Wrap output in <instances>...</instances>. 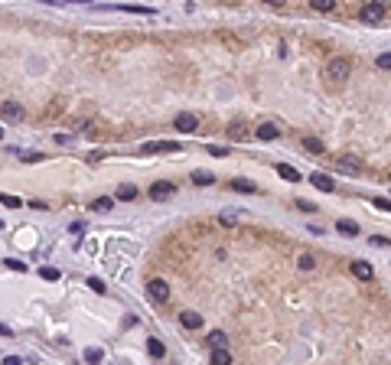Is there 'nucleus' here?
Returning a JSON list of instances; mask_svg holds the SVG:
<instances>
[{"instance_id": "13", "label": "nucleus", "mask_w": 391, "mask_h": 365, "mask_svg": "<svg viewBox=\"0 0 391 365\" xmlns=\"http://www.w3.org/2000/svg\"><path fill=\"white\" fill-rule=\"evenodd\" d=\"M228 346V336L222 333V329H215V333H209V349H225Z\"/></svg>"}, {"instance_id": "23", "label": "nucleus", "mask_w": 391, "mask_h": 365, "mask_svg": "<svg viewBox=\"0 0 391 365\" xmlns=\"http://www.w3.org/2000/svg\"><path fill=\"white\" fill-rule=\"evenodd\" d=\"M300 271H313V267H317V258H313V254H300Z\"/></svg>"}, {"instance_id": "24", "label": "nucleus", "mask_w": 391, "mask_h": 365, "mask_svg": "<svg viewBox=\"0 0 391 365\" xmlns=\"http://www.w3.org/2000/svg\"><path fill=\"white\" fill-rule=\"evenodd\" d=\"M0 202H4L7 209H20V205H23V202H20L17 196H10V192H0Z\"/></svg>"}, {"instance_id": "28", "label": "nucleus", "mask_w": 391, "mask_h": 365, "mask_svg": "<svg viewBox=\"0 0 391 365\" xmlns=\"http://www.w3.org/2000/svg\"><path fill=\"white\" fill-rule=\"evenodd\" d=\"M378 68H385V72H391V52H381V56H378Z\"/></svg>"}, {"instance_id": "29", "label": "nucleus", "mask_w": 391, "mask_h": 365, "mask_svg": "<svg viewBox=\"0 0 391 365\" xmlns=\"http://www.w3.org/2000/svg\"><path fill=\"white\" fill-rule=\"evenodd\" d=\"M88 287H92V290H95V294H105V284H101V280H98V277H92V280H88Z\"/></svg>"}, {"instance_id": "35", "label": "nucleus", "mask_w": 391, "mask_h": 365, "mask_svg": "<svg viewBox=\"0 0 391 365\" xmlns=\"http://www.w3.org/2000/svg\"><path fill=\"white\" fill-rule=\"evenodd\" d=\"M209 154H212V157H225L228 150H225V147H209Z\"/></svg>"}, {"instance_id": "11", "label": "nucleus", "mask_w": 391, "mask_h": 365, "mask_svg": "<svg viewBox=\"0 0 391 365\" xmlns=\"http://www.w3.org/2000/svg\"><path fill=\"white\" fill-rule=\"evenodd\" d=\"M274 170H277V176H280V180H287V183H300V173L290 167V163H277Z\"/></svg>"}, {"instance_id": "6", "label": "nucleus", "mask_w": 391, "mask_h": 365, "mask_svg": "<svg viewBox=\"0 0 391 365\" xmlns=\"http://www.w3.org/2000/svg\"><path fill=\"white\" fill-rule=\"evenodd\" d=\"M381 17H385V7L375 4V0H372V4H365V7L359 10V20H362V23H378Z\"/></svg>"}, {"instance_id": "38", "label": "nucleus", "mask_w": 391, "mask_h": 365, "mask_svg": "<svg viewBox=\"0 0 391 365\" xmlns=\"http://www.w3.org/2000/svg\"><path fill=\"white\" fill-rule=\"evenodd\" d=\"M264 4H271V7H284L287 0H264Z\"/></svg>"}, {"instance_id": "25", "label": "nucleus", "mask_w": 391, "mask_h": 365, "mask_svg": "<svg viewBox=\"0 0 391 365\" xmlns=\"http://www.w3.org/2000/svg\"><path fill=\"white\" fill-rule=\"evenodd\" d=\"M111 205H114L111 199H108V196H101V199H95V202H92V209H95V212H108Z\"/></svg>"}, {"instance_id": "2", "label": "nucleus", "mask_w": 391, "mask_h": 365, "mask_svg": "<svg viewBox=\"0 0 391 365\" xmlns=\"http://www.w3.org/2000/svg\"><path fill=\"white\" fill-rule=\"evenodd\" d=\"M173 196H176V186L167 183V180H157L150 186V199H153V202H167V199H173Z\"/></svg>"}, {"instance_id": "17", "label": "nucleus", "mask_w": 391, "mask_h": 365, "mask_svg": "<svg viewBox=\"0 0 391 365\" xmlns=\"http://www.w3.org/2000/svg\"><path fill=\"white\" fill-rule=\"evenodd\" d=\"M118 199H121V202H130V199H137V186L124 183V186H121V189H118Z\"/></svg>"}, {"instance_id": "10", "label": "nucleus", "mask_w": 391, "mask_h": 365, "mask_svg": "<svg viewBox=\"0 0 391 365\" xmlns=\"http://www.w3.org/2000/svg\"><path fill=\"white\" fill-rule=\"evenodd\" d=\"M180 323H183L186 329H199V326H202V316H199L196 310H183V313H180Z\"/></svg>"}, {"instance_id": "21", "label": "nucleus", "mask_w": 391, "mask_h": 365, "mask_svg": "<svg viewBox=\"0 0 391 365\" xmlns=\"http://www.w3.org/2000/svg\"><path fill=\"white\" fill-rule=\"evenodd\" d=\"M4 118L20 121V118H23V108H20V105H4Z\"/></svg>"}, {"instance_id": "16", "label": "nucleus", "mask_w": 391, "mask_h": 365, "mask_svg": "<svg viewBox=\"0 0 391 365\" xmlns=\"http://www.w3.org/2000/svg\"><path fill=\"white\" fill-rule=\"evenodd\" d=\"M310 7L317 13H333L336 10V0H310Z\"/></svg>"}, {"instance_id": "5", "label": "nucleus", "mask_w": 391, "mask_h": 365, "mask_svg": "<svg viewBox=\"0 0 391 365\" xmlns=\"http://www.w3.org/2000/svg\"><path fill=\"white\" fill-rule=\"evenodd\" d=\"M173 127L183 130V134H193V130L199 127V118H196L193 111H180V114H176V121H173Z\"/></svg>"}, {"instance_id": "39", "label": "nucleus", "mask_w": 391, "mask_h": 365, "mask_svg": "<svg viewBox=\"0 0 391 365\" xmlns=\"http://www.w3.org/2000/svg\"><path fill=\"white\" fill-rule=\"evenodd\" d=\"M0 137H4V127H0Z\"/></svg>"}, {"instance_id": "27", "label": "nucleus", "mask_w": 391, "mask_h": 365, "mask_svg": "<svg viewBox=\"0 0 391 365\" xmlns=\"http://www.w3.org/2000/svg\"><path fill=\"white\" fill-rule=\"evenodd\" d=\"M101 355H105V352H101V349H92V346L85 349V362H98Z\"/></svg>"}, {"instance_id": "20", "label": "nucleus", "mask_w": 391, "mask_h": 365, "mask_svg": "<svg viewBox=\"0 0 391 365\" xmlns=\"http://www.w3.org/2000/svg\"><path fill=\"white\" fill-rule=\"evenodd\" d=\"M212 362H215V365H228V362H231L228 346H225V349H212Z\"/></svg>"}, {"instance_id": "26", "label": "nucleus", "mask_w": 391, "mask_h": 365, "mask_svg": "<svg viewBox=\"0 0 391 365\" xmlns=\"http://www.w3.org/2000/svg\"><path fill=\"white\" fill-rule=\"evenodd\" d=\"M39 277H46V280H59V267H39Z\"/></svg>"}, {"instance_id": "18", "label": "nucleus", "mask_w": 391, "mask_h": 365, "mask_svg": "<svg viewBox=\"0 0 391 365\" xmlns=\"http://www.w3.org/2000/svg\"><path fill=\"white\" fill-rule=\"evenodd\" d=\"M303 147L310 150V154H317V157H320V154H326V147L317 140V137H303Z\"/></svg>"}, {"instance_id": "8", "label": "nucleus", "mask_w": 391, "mask_h": 365, "mask_svg": "<svg viewBox=\"0 0 391 365\" xmlns=\"http://www.w3.org/2000/svg\"><path fill=\"white\" fill-rule=\"evenodd\" d=\"M352 274L359 280H372L375 277V271H372V264H368V261H352Z\"/></svg>"}, {"instance_id": "32", "label": "nucleus", "mask_w": 391, "mask_h": 365, "mask_svg": "<svg viewBox=\"0 0 391 365\" xmlns=\"http://www.w3.org/2000/svg\"><path fill=\"white\" fill-rule=\"evenodd\" d=\"M228 134H231V137H235V140H238V137L245 134V130H242V124H231V127H228Z\"/></svg>"}, {"instance_id": "1", "label": "nucleus", "mask_w": 391, "mask_h": 365, "mask_svg": "<svg viewBox=\"0 0 391 365\" xmlns=\"http://www.w3.org/2000/svg\"><path fill=\"white\" fill-rule=\"evenodd\" d=\"M349 75H352V59H346V56H333L326 62V79L329 82H336V85H339V82H346Z\"/></svg>"}, {"instance_id": "30", "label": "nucleus", "mask_w": 391, "mask_h": 365, "mask_svg": "<svg viewBox=\"0 0 391 365\" xmlns=\"http://www.w3.org/2000/svg\"><path fill=\"white\" fill-rule=\"evenodd\" d=\"M26 205H30V209H36V212H39V209H49V205H46L43 199H33V202H26Z\"/></svg>"}, {"instance_id": "7", "label": "nucleus", "mask_w": 391, "mask_h": 365, "mask_svg": "<svg viewBox=\"0 0 391 365\" xmlns=\"http://www.w3.org/2000/svg\"><path fill=\"white\" fill-rule=\"evenodd\" d=\"M255 137H258V140H277V137H280V127H277V124H258V130H255Z\"/></svg>"}, {"instance_id": "40", "label": "nucleus", "mask_w": 391, "mask_h": 365, "mask_svg": "<svg viewBox=\"0 0 391 365\" xmlns=\"http://www.w3.org/2000/svg\"><path fill=\"white\" fill-rule=\"evenodd\" d=\"M0 229H4V222H0Z\"/></svg>"}, {"instance_id": "4", "label": "nucleus", "mask_w": 391, "mask_h": 365, "mask_svg": "<svg viewBox=\"0 0 391 365\" xmlns=\"http://www.w3.org/2000/svg\"><path fill=\"white\" fill-rule=\"evenodd\" d=\"M176 150H180V143L173 140H150L140 147V154H176Z\"/></svg>"}, {"instance_id": "15", "label": "nucleus", "mask_w": 391, "mask_h": 365, "mask_svg": "<svg viewBox=\"0 0 391 365\" xmlns=\"http://www.w3.org/2000/svg\"><path fill=\"white\" fill-rule=\"evenodd\" d=\"M228 189H235V192H258V186H255V183H248V180H231V183H228Z\"/></svg>"}, {"instance_id": "22", "label": "nucleus", "mask_w": 391, "mask_h": 365, "mask_svg": "<svg viewBox=\"0 0 391 365\" xmlns=\"http://www.w3.org/2000/svg\"><path fill=\"white\" fill-rule=\"evenodd\" d=\"M193 183H196V186H212V183H215V176H212V173H202V170H199V173H193Z\"/></svg>"}, {"instance_id": "34", "label": "nucleus", "mask_w": 391, "mask_h": 365, "mask_svg": "<svg viewBox=\"0 0 391 365\" xmlns=\"http://www.w3.org/2000/svg\"><path fill=\"white\" fill-rule=\"evenodd\" d=\"M4 365H23V359H20V355H7Z\"/></svg>"}, {"instance_id": "9", "label": "nucleus", "mask_w": 391, "mask_h": 365, "mask_svg": "<svg viewBox=\"0 0 391 365\" xmlns=\"http://www.w3.org/2000/svg\"><path fill=\"white\" fill-rule=\"evenodd\" d=\"M310 183L317 186L320 192H333V189H336V180H329L326 173H313V176H310Z\"/></svg>"}, {"instance_id": "36", "label": "nucleus", "mask_w": 391, "mask_h": 365, "mask_svg": "<svg viewBox=\"0 0 391 365\" xmlns=\"http://www.w3.org/2000/svg\"><path fill=\"white\" fill-rule=\"evenodd\" d=\"M375 205H378V209H385V212H391V202H388V199H375Z\"/></svg>"}, {"instance_id": "3", "label": "nucleus", "mask_w": 391, "mask_h": 365, "mask_svg": "<svg viewBox=\"0 0 391 365\" xmlns=\"http://www.w3.org/2000/svg\"><path fill=\"white\" fill-rule=\"evenodd\" d=\"M147 294L157 300V304H167V300H170V284H167L163 277H153V280L147 284Z\"/></svg>"}, {"instance_id": "14", "label": "nucleus", "mask_w": 391, "mask_h": 365, "mask_svg": "<svg viewBox=\"0 0 391 365\" xmlns=\"http://www.w3.org/2000/svg\"><path fill=\"white\" fill-rule=\"evenodd\" d=\"M147 352L153 355V359H163V355H167V346H163L160 339H147Z\"/></svg>"}, {"instance_id": "12", "label": "nucleus", "mask_w": 391, "mask_h": 365, "mask_svg": "<svg viewBox=\"0 0 391 365\" xmlns=\"http://www.w3.org/2000/svg\"><path fill=\"white\" fill-rule=\"evenodd\" d=\"M336 229H339V235H346V238H355V235H359V225L349 222V218H339V222H336Z\"/></svg>"}, {"instance_id": "33", "label": "nucleus", "mask_w": 391, "mask_h": 365, "mask_svg": "<svg viewBox=\"0 0 391 365\" xmlns=\"http://www.w3.org/2000/svg\"><path fill=\"white\" fill-rule=\"evenodd\" d=\"M297 209L300 212H317V205H313V202H297Z\"/></svg>"}, {"instance_id": "31", "label": "nucleus", "mask_w": 391, "mask_h": 365, "mask_svg": "<svg viewBox=\"0 0 391 365\" xmlns=\"http://www.w3.org/2000/svg\"><path fill=\"white\" fill-rule=\"evenodd\" d=\"M7 267H13V271H26V264H23V261H13V258L7 261Z\"/></svg>"}, {"instance_id": "37", "label": "nucleus", "mask_w": 391, "mask_h": 365, "mask_svg": "<svg viewBox=\"0 0 391 365\" xmlns=\"http://www.w3.org/2000/svg\"><path fill=\"white\" fill-rule=\"evenodd\" d=\"M49 4H85V0H49Z\"/></svg>"}, {"instance_id": "19", "label": "nucleus", "mask_w": 391, "mask_h": 365, "mask_svg": "<svg viewBox=\"0 0 391 365\" xmlns=\"http://www.w3.org/2000/svg\"><path fill=\"white\" fill-rule=\"evenodd\" d=\"M339 170H349V173H359V170H362V163L355 160V157H342V160H339Z\"/></svg>"}]
</instances>
